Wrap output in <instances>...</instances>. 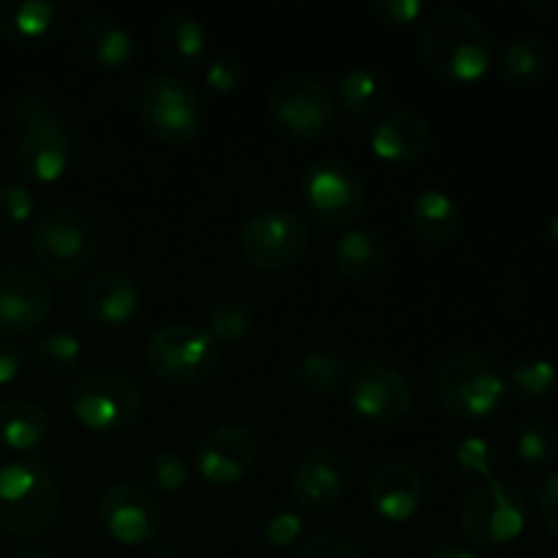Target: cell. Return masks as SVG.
<instances>
[{
	"instance_id": "cell-1",
	"label": "cell",
	"mask_w": 558,
	"mask_h": 558,
	"mask_svg": "<svg viewBox=\"0 0 558 558\" xmlns=\"http://www.w3.org/2000/svg\"><path fill=\"white\" fill-rule=\"evenodd\" d=\"M417 47L430 74L458 85L483 80L496 54L494 36L485 22L458 5H447L425 16L420 25Z\"/></svg>"
},
{
	"instance_id": "cell-2",
	"label": "cell",
	"mask_w": 558,
	"mask_h": 558,
	"mask_svg": "<svg viewBox=\"0 0 558 558\" xmlns=\"http://www.w3.org/2000/svg\"><path fill=\"white\" fill-rule=\"evenodd\" d=\"M434 392L458 420H490L505 409L507 379L494 360L474 347H452L434 368Z\"/></svg>"
},
{
	"instance_id": "cell-3",
	"label": "cell",
	"mask_w": 558,
	"mask_h": 558,
	"mask_svg": "<svg viewBox=\"0 0 558 558\" xmlns=\"http://www.w3.org/2000/svg\"><path fill=\"white\" fill-rule=\"evenodd\" d=\"M16 169L38 185L58 183L71 161V136L63 114L49 98L25 93L14 104Z\"/></svg>"
},
{
	"instance_id": "cell-4",
	"label": "cell",
	"mask_w": 558,
	"mask_h": 558,
	"mask_svg": "<svg viewBox=\"0 0 558 558\" xmlns=\"http://www.w3.org/2000/svg\"><path fill=\"white\" fill-rule=\"evenodd\" d=\"M60 488L36 461L0 466V532L16 539H38L58 523Z\"/></svg>"
},
{
	"instance_id": "cell-5",
	"label": "cell",
	"mask_w": 558,
	"mask_h": 558,
	"mask_svg": "<svg viewBox=\"0 0 558 558\" xmlns=\"http://www.w3.org/2000/svg\"><path fill=\"white\" fill-rule=\"evenodd\" d=\"M31 254L44 276L76 281L96 262L98 232L85 213L74 207H52L33 221Z\"/></svg>"
},
{
	"instance_id": "cell-6",
	"label": "cell",
	"mask_w": 558,
	"mask_h": 558,
	"mask_svg": "<svg viewBox=\"0 0 558 558\" xmlns=\"http://www.w3.org/2000/svg\"><path fill=\"white\" fill-rule=\"evenodd\" d=\"M142 125L167 145H189L199 140L207 123V104L189 80L178 74H153L136 96Z\"/></svg>"
},
{
	"instance_id": "cell-7",
	"label": "cell",
	"mask_w": 558,
	"mask_h": 558,
	"mask_svg": "<svg viewBox=\"0 0 558 558\" xmlns=\"http://www.w3.org/2000/svg\"><path fill=\"white\" fill-rule=\"evenodd\" d=\"M71 414L80 425L98 436H118L140 420L145 409V392L120 371H87L71 387Z\"/></svg>"
},
{
	"instance_id": "cell-8",
	"label": "cell",
	"mask_w": 558,
	"mask_h": 558,
	"mask_svg": "<svg viewBox=\"0 0 558 558\" xmlns=\"http://www.w3.org/2000/svg\"><path fill=\"white\" fill-rule=\"evenodd\" d=\"M267 114L289 140L316 142L336 129L338 104L319 76L292 71L272 85L267 96Z\"/></svg>"
},
{
	"instance_id": "cell-9",
	"label": "cell",
	"mask_w": 558,
	"mask_h": 558,
	"mask_svg": "<svg viewBox=\"0 0 558 558\" xmlns=\"http://www.w3.org/2000/svg\"><path fill=\"white\" fill-rule=\"evenodd\" d=\"M145 363L161 381L194 387L216 374L221 349L205 327L174 322L150 332L145 343Z\"/></svg>"
},
{
	"instance_id": "cell-10",
	"label": "cell",
	"mask_w": 558,
	"mask_h": 558,
	"mask_svg": "<svg viewBox=\"0 0 558 558\" xmlns=\"http://www.w3.org/2000/svg\"><path fill=\"white\" fill-rule=\"evenodd\" d=\"M523 526H526V499L515 483L490 477L469 490L461 507V529L474 545L505 548L521 537Z\"/></svg>"
},
{
	"instance_id": "cell-11",
	"label": "cell",
	"mask_w": 558,
	"mask_h": 558,
	"mask_svg": "<svg viewBox=\"0 0 558 558\" xmlns=\"http://www.w3.org/2000/svg\"><path fill=\"white\" fill-rule=\"evenodd\" d=\"M300 199L305 213L325 229H347L365 207V183L352 163L341 158H319L300 178Z\"/></svg>"
},
{
	"instance_id": "cell-12",
	"label": "cell",
	"mask_w": 558,
	"mask_h": 558,
	"mask_svg": "<svg viewBox=\"0 0 558 558\" xmlns=\"http://www.w3.org/2000/svg\"><path fill=\"white\" fill-rule=\"evenodd\" d=\"M308 251V227L287 207L254 213L240 229V254L262 272L289 270Z\"/></svg>"
},
{
	"instance_id": "cell-13",
	"label": "cell",
	"mask_w": 558,
	"mask_h": 558,
	"mask_svg": "<svg viewBox=\"0 0 558 558\" xmlns=\"http://www.w3.org/2000/svg\"><path fill=\"white\" fill-rule=\"evenodd\" d=\"M347 401L360 420L371 425H396L412 412V385L392 365L368 360L347 381Z\"/></svg>"
},
{
	"instance_id": "cell-14",
	"label": "cell",
	"mask_w": 558,
	"mask_h": 558,
	"mask_svg": "<svg viewBox=\"0 0 558 558\" xmlns=\"http://www.w3.org/2000/svg\"><path fill=\"white\" fill-rule=\"evenodd\" d=\"M98 523L104 532L120 545L140 548L153 545L163 529V510L156 496L140 485L118 483L107 488L96 507Z\"/></svg>"
},
{
	"instance_id": "cell-15",
	"label": "cell",
	"mask_w": 558,
	"mask_h": 558,
	"mask_svg": "<svg viewBox=\"0 0 558 558\" xmlns=\"http://www.w3.org/2000/svg\"><path fill=\"white\" fill-rule=\"evenodd\" d=\"M54 292L41 270L27 265L0 267V332L31 336L52 316Z\"/></svg>"
},
{
	"instance_id": "cell-16",
	"label": "cell",
	"mask_w": 558,
	"mask_h": 558,
	"mask_svg": "<svg viewBox=\"0 0 558 558\" xmlns=\"http://www.w3.org/2000/svg\"><path fill=\"white\" fill-rule=\"evenodd\" d=\"M259 461V441L248 425L221 423L196 445L194 466L205 483L229 488L248 477Z\"/></svg>"
},
{
	"instance_id": "cell-17",
	"label": "cell",
	"mask_w": 558,
	"mask_h": 558,
	"mask_svg": "<svg viewBox=\"0 0 558 558\" xmlns=\"http://www.w3.org/2000/svg\"><path fill=\"white\" fill-rule=\"evenodd\" d=\"M85 3H54V0H0V36L14 47H49L63 36L65 25Z\"/></svg>"
},
{
	"instance_id": "cell-18",
	"label": "cell",
	"mask_w": 558,
	"mask_h": 558,
	"mask_svg": "<svg viewBox=\"0 0 558 558\" xmlns=\"http://www.w3.org/2000/svg\"><path fill=\"white\" fill-rule=\"evenodd\" d=\"M425 501V477L414 463L390 458L381 461L368 477V505L381 521L407 523Z\"/></svg>"
},
{
	"instance_id": "cell-19",
	"label": "cell",
	"mask_w": 558,
	"mask_h": 558,
	"mask_svg": "<svg viewBox=\"0 0 558 558\" xmlns=\"http://www.w3.org/2000/svg\"><path fill=\"white\" fill-rule=\"evenodd\" d=\"M347 490V461L332 447H311L294 461L292 496L303 510L325 512Z\"/></svg>"
},
{
	"instance_id": "cell-20",
	"label": "cell",
	"mask_w": 558,
	"mask_h": 558,
	"mask_svg": "<svg viewBox=\"0 0 558 558\" xmlns=\"http://www.w3.org/2000/svg\"><path fill=\"white\" fill-rule=\"evenodd\" d=\"M82 308L104 330H120L140 314L142 289L129 272L104 267L93 272L82 287Z\"/></svg>"
},
{
	"instance_id": "cell-21",
	"label": "cell",
	"mask_w": 558,
	"mask_h": 558,
	"mask_svg": "<svg viewBox=\"0 0 558 558\" xmlns=\"http://www.w3.org/2000/svg\"><path fill=\"white\" fill-rule=\"evenodd\" d=\"M74 52L101 71H120L134 60L136 41L129 27L107 14H93L76 25Z\"/></svg>"
},
{
	"instance_id": "cell-22",
	"label": "cell",
	"mask_w": 558,
	"mask_h": 558,
	"mask_svg": "<svg viewBox=\"0 0 558 558\" xmlns=\"http://www.w3.org/2000/svg\"><path fill=\"white\" fill-rule=\"evenodd\" d=\"M434 129L417 109H396L371 131V150L387 163H414L430 150Z\"/></svg>"
},
{
	"instance_id": "cell-23",
	"label": "cell",
	"mask_w": 558,
	"mask_h": 558,
	"mask_svg": "<svg viewBox=\"0 0 558 558\" xmlns=\"http://www.w3.org/2000/svg\"><path fill=\"white\" fill-rule=\"evenodd\" d=\"M407 223L420 243L445 248V245L456 243L458 234H461L463 213L447 191L423 189L409 202Z\"/></svg>"
},
{
	"instance_id": "cell-24",
	"label": "cell",
	"mask_w": 558,
	"mask_h": 558,
	"mask_svg": "<svg viewBox=\"0 0 558 558\" xmlns=\"http://www.w3.org/2000/svg\"><path fill=\"white\" fill-rule=\"evenodd\" d=\"M156 49L169 69H199L210 52V33L199 16L189 14V11H172L158 25Z\"/></svg>"
},
{
	"instance_id": "cell-25",
	"label": "cell",
	"mask_w": 558,
	"mask_h": 558,
	"mask_svg": "<svg viewBox=\"0 0 558 558\" xmlns=\"http://www.w3.org/2000/svg\"><path fill=\"white\" fill-rule=\"evenodd\" d=\"M556 65L550 41L537 33H523L510 38L499 52V74L515 87H534L548 80Z\"/></svg>"
},
{
	"instance_id": "cell-26",
	"label": "cell",
	"mask_w": 558,
	"mask_h": 558,
	"mask_svg": "<svg viewBox=\"0 0 558 558\" xmlns=\"http://www.w3.org/2000/svg\"><path fill=\"white\" fill-rule=\"evenodd\" d=\"M392 98V76L379 65H352L338 80V107L352 118H374Z\"/></svg>"
},
{
	"instance_id": "cell-27",
	"label": "cell",
	"mask_w": 558,
	"mask_h": 558,
	"mask_svg": "<svg viewBox=\"0 0 558 558\" xmlns=\"http://www.w3.org/2000/svg\"><path fill=\"white\" fill-rule=\"evenodd\" d=\"M332 262L349 281H374L387 265V245L374 229H347L332 245Z\"/></svg>"
},
{
	"instance_id": "cell-28",
	"label": "cell",
	"mask_w": 558,
	"mask_h": 558,
	"mask_svg": "<svg viewBox=\"0 0 558 558\" xmlns=\"http://www.w3.org/2000/svg\"><path fill=\"white\" fill-rule=\"evenodd\" d=\"M52 423L38 403L27 398L0 401V447L14 452H31L47 441Z\"/></svg>"
},
{
	"instance_id": "cell-29",
	"label": "cell",
	"mask_w": 558,
	"mask_h": 558,
	"mask_svg": "<svg viewBox=\"0 0 558 558\" xmlns=\"http://www.w3.org/2000/svg\"><path fill=\"white\" fill-rule=\"evenodd\" d=\"M347 379V360L332 349H311L298 360L294 381L311 398L332 396Z\"/></svg>"
},
{
	"instance_id": "cell-30",
	"label": "cell",
	"mask_w": 558,
	"mask_h": 558,
	"mask_svg": "<svg viewBox=\"0 0 558 558\" xmlns=\"http://www.w3.org/2000/svg\"><path fill=\"white\" fill-rule=\"evenodd\" d=\"M85 347L71 330H49L36 343V363L49 379H69L82 368Z\"/></svg>"
},
{
	"instance_id": "cell-31",
	"label": "cell",
	"mask_w": 558,
	"mask_h": 558,
	"mask_svg": "<svg viewBox=\"0 0 558 558\" xmlns=\"http://www.w3.org/2000/svg\"><path fill=\"white\" fill-rule=\"evenodd\" d=\"M507 390L523 403L550 401L558 390V368L550 360L543 357L521 360L518 365H512L510 379H507Z\"/></svg>"
},
{
	"instance_id": "cell-32",
	"label": "cell",
	"mask_w": 558,
	"mask_h": 558,
	"mask_svg": "<svg viewBox=\"0 0 558 558\" xmlns=\"http://www.w3.org/2000/svg\"><path fill=\"white\" fill-rule=\"evenodd\" d=\"M518 456L523 463L532 469L554 466L558 461V425L548 417L529 420L521 430H518Z\"/></svg>"
},
{
	"instance_id": "cell-33",
	"label": "cell",
	"mask_w": 558,
	"mask_h": 558,
	"mask_svg": "<svg viewBox=\"0 0 558 558\" xmlns=\"http://www.w3.org/2000/svg\"><path fill=\"white\" fill-rule=\"evenodd\" d=\"M254 311L243 303V300H223V303L213 305V311L207 314V327L213 341L221 343H238L254 330Z\"/></svg>"
},
{
	"instance_id": "cell-34",
	"label": "cell",
	"mask_w": 558,
	"mask_h": 558,
	"mask_svg": "<svg viewBox=\"0 0 558 558\" xmlns=\"http://www.w3.org/2000/svg\"><path fill=\"white\" fill-rule=\"evenodd\" d=\"M142 477H145L147 488L158 490V494H178L189 485L191 466L180 452H156L147 458Z\"/></svg>"
},
{
	"instance_id": "cell-35",
	"label": "cell",
	"mask_w": 558,
	"mask_h": 558,
	"mask_svg": "<svg viewBox=\"0 0 558 558\" xmlns=\"http://www.w3.org/2000/svg\"><path fill=\"white\" fill-rule=\"evenodd\" d=\"M36 216V196L22 183H0V229H20Z\"/></svg>"
},
{
	"instance_id": "cell-36",
	"label": "cell",
	"mask_w": 558,
	"mask_h": 558,
	"mask_svg": "<svg viewBox=\"0 0 558 558\" xmlns=\"http://www.w3.org/2000/svg\"><path fill=\"white\" fill-rule=\"evenodd\" d=\"M294 558H363V550L357 548L352 537L336 529H325L305 539L298 548Z\"/></svg>"
},
{
	"instance_id": "cell-37",
	"label": "cell",
	"mask_w": 558,
	"mask_h": 558,
	"mask_svg": "<svg viewBox=\"0 0 558 558\" xmlns=\"http://www.w3.org/2000/svg\"><path fill=\"white\" fill-rule=\"evenodd\" d=\"M496 450L490 441L480 439V436H469V439L458 441L456 447V463L466 474H474L480 480L496 477Z\"/></svg>"
},
{
	"instance_id": "cell-38",
	"label": "cell",
	"mask_w": 558,
	"mask_h": 558,
	"mask_svg": "<svg viewBox=\"0 0 558 558\" xmlns=\"http://www.w3.org/2000/svg\"><path fill=\"white\" fill-rule=\"evenodd\" d=\"M245 82L243 63L234 54H213L205 60V85L218 96L240 90Z\"/></svg>"
},
{
	"instance_id": "cell-39",
	"label": "cell",
	"mask_w": 558,
	"mask_h": 558,
	"mask_svg": "<svg viewBox=\"0 0 558 558\" xmlns=\"http://www.w3.org/2000/svg\"><path fill=\"white\" fill-rule=\"evenodd\" d=\"M368 11L376 16V22L387 27H407L412 22H420L428 11L423 0H371Z\"/></svg>"
},
{
	"instance_id": "cell-40",
	"label": "cell",
	"mask_w": 558,
	"mask_h": 558,
	"mask_svg": "<svg viewBox=\"0 0 558 558\" xmlns=\"http://www.w3.org/2000/svg\"><path fill=\"white\" fill-rule=\"evenodd\" d=\"M300 534H303V515L289 507H281L265 521V539L272 548H289L298 543Z\"/></svg>"
},
{
	"instance_id": "cell-41",
	"label": "cell",
	"mask_w": 558,
	"mask_h": 558,
	"mask_svg": "<svg viewBox=\"0 0 558 558\" xmlns=\"http://www.w3.org/2000/svg\"><path fill=\"white\" fill-rule=\"evenodd\" d=\"M537 510L545 529L558 539V472L548 474V477L537 485Z\"/></svg>"
},
{
	"instance_id": "cell-42",
	"label": "cell",
	"mask_w": 558,
	"mask_h": 558,
	"mask_svg": "<svg viewBox=\"0 0 558 558\" xmlns=\"http://www.w3.org/2000/svg\"><path fill=\"white\" fill-rule=\"evenodd\" d=\"M25 352L20 343L9 336H0V385H11L22 374Z\"/></svg>"
},
{
	"instance_id": "cell-43",
	"label": "cell",
	"mask_w": 558,
	"mask_h": 558,
	"mask_svg": "<svg viewBox=\"0 0 558 558\" xmlns=\"http://www.w3.org/2000/svg\"><path fill=\"white\" fill-rule=\"evenodd\" d=\"M425 558H477L466 545H458V543H441L436 545Z\"/></svg>"
},
{
	"instance_id": "cell-44",
	"label": "cell",
	"mask_w": 558,
	"mask_h": 558,
	"mask_svg": "<svg viewBox=\"0 0 558 558\" xmlns=\"http://www.w3.org/2000/svg\"><path fill=\"white\" fill-rule=\"evenodd\" d=\"M9 558H60V556H54L52 550L47 548H38V545H25V548H16Z\"/></svg>"
},
{
	"instance_id": "cell-45",
	"label": "cell",
	"mask_w": 558,
	"mask_h": 558,
	"mask_svg": "<svg viewBox=\"0 0 558 558\" xmlns=\"http://www.w3.org/2000/svg\"><path fill=\"white\" fill-rule=\"evenodd\" d=\"M550 238H554L556 245H558V207H556L554 218H550Z\"/></svg>"
},
{
	"instance_id": "cell-46",
	"label": "cell",
	"mask_w": 558,
	"mask_h": 558,
	"mask_svg": "<svg viewBox=\"0 0 558 558\" xmlns=\"http://www.w3.org/2000/svg\"><path fill=\"white\" fill-rule=\"evenodd\" d=\"M556 287H558V278H556Z\"/></svg>"
}]
</instances>
